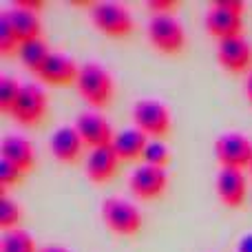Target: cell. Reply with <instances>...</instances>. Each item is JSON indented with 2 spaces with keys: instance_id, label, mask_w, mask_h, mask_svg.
<instances>
[{
  "instance_id": "6da1fadb",
  "label": "cell",
  "mask_w": 252,
  "mask_h": 252,
  "mask_svg": "<svg viewBox=\"0 0 252 252\" xmlns=\"http://www.w3.org/2000/svg\"><path fill=\"white\" fill-rule=\"evenodd\" d=\"M75 89H78V93L82 95V100L87 104L102 109V106L111 104V100H113L115 82L111 71L104 64H100V62H84V64H80Z\"/></svg>"
},
{
  "instance_id": "7a4b0ae2",
  "label": "cell",
  "mask_w": 252,
  "mask_h": 252,
  "mask_svg": "<svg viewBox=\"0 0 252 252\" xmlns=\"http://www.w3.org/2000/svg\"><path fill=\"white\" fill-rule=\"evenodd\" d=\"M244 11H246L244 0H215L204 18L206 31L213 38H217L219 42L239 38L241 31H244Z\"/></svg>"
},
{
  "instance_id": "3957f363",
  "label": "cell",
  "mask_w": 252,
  "mask_h": 252,
  "mask_svg": "<svg viewBox=\"0 0 252 252\" xmlns=\"http://www.w3.org/2000/svg\"><path fill=\"white\" fill-rule=\"evenodd\" d=\"M146 35L153 49L164 56H177L186 47V31L175 13H153Z\"/></svg>"
},
{
  "instance_id": "277c9868",
  "label": "cell",
  "mask_w": 252,
  "mask_h": 252,
  "mask_svg": "<svg viewBox=\"0 0 252 252\" xmlns=\"http://www.w3.org/2000/svg\"><path fill=\"white\" fill-rule=\"evenodd\" d=\"M133 124L148 139H164L170 133V126H173L170 109L161 100H155V97L137 100L133 104Z\"/></svg>"
},
{
  "instance_id": "5b68a950",
  "label": "cell",
  "mask_w": 252,
  "mask_h": 252,
  "mask_svg": "<svg viewBox=\"0 0 252 252\" xmlns=\"http://www.w3.org/2000/svg\"><path fill=\"white\" fill-rule=\"evenodd\" d=\"M91 22L97 31L111 38H126L135 29L130 9L124 7L122 2H111V0L91 4Z\"/></svg>"
},
{
  "instance_id": "8992f818",
  "label": "cell",
  "mask_w": 252,
  "mask_h": 252,
  "mask_svg": "<svg viewBox=\"0 0 252 252\" xmlns=\"http://www.w3.org/2000/svg\"><path fill=\"white\" fill-rule=\"evenodd\" d=\"M102 221L111 232L120 237H133L142 230V213L128 199L122 197H109L102 201Z\"/></svg>"
},
{
  "instance_id": "52a82bcc",
  "label": "cell",
  "mask_w": 252,
  "mask_h": 252,
  "mask_svg": "<svg viewBox=\"0 0 252 252\" xmlns=\"http://www.w3.org/2000/svg\"><path fill=\"white\" fill-rule=\"evenodd\" d=\"M215 157L221 168H250L252 164V139L239 130H228L215 139Z\"/></svg>"
},
{
  "instance_id": "ba28073f",
  "label": "cell",
  "mask_w": 252,
  "mask_h": 252,
  "mask_svg": "<svg viewBox=\"0 0 252 252\" xmlns=\"http://www.w3.org/2000/svg\"><path fill=\"white\" fill-rule=\"evenodd\" d=\"M49 109V95L40 84H22L20 97H18L16 106L11 111V118L16 124L25 126V128H33L44 120Z\"/></svg>"
},
{
  "instance_id": "9c48e42d",
  "label": "cell",
  "mask_w": 252,
  "mask_h": 252,
  "mask_svg": "<svg viewBox=\"0 0 252 252\" xmlns=\"http://www.w3.org/2000/svg\"><path fill=\"white\" fill-rule=\"evenodd\" d=\"M128 188L137 199H157L166 192L168 188V173L166 168H157V166L139 164L137 168L130 173L128 177Z\"/></svg>"
},
{
  "instance_id": "30bf717a",
  "label": "cell",
  "mask_w": 252,
  "mask_h": 252,
  "mask_svg": "<svg viewBox=\"0 0 252 252\" xmlns=\"http://www.w3.org/2000/svg\"><path fill=\"white\" fill-rule=\"evenodd\" d=\"M75 128H78L80 137H82L84 146L93 148H104V146H113L115 139V130L111 122L97 111H82L75 120Z\"/></svg>"
},
{
  "instance_id": "8fae6325",
  "label": "cell",
  "mask_w": 252,
  "mask_h": 252,
  "mask_svg": "<svg viewBox=\"0 0 252 252\" xmlns=\"http://www.w3.org/2000/svg\"><path fill=\"white\" fill-rule=\"evenodd\" d=\"M217 60L228 73H250L252 71V44L244 35L221 40L217 44Z\"/></svg>"
},
{
  "instance_id": "7c38bea8",
  "label": "cell",
  "mask_w": 252,
  "mask_h": 252,
  "mask_svg": "<svg viewBox=\"0 0 252 252\" xmlns=\"http://www.w3.org/2000/svg\"><path fill=\"white\" fill-rule=\"evenodd\" d=\"M215 190L223 206L228 208H239L248 195V182H246L244 170L239 168H219L215 179Z\"/></svg>"
},
{
  "instance_id": "4fadbf2b",
  "label": "cell",
  "mask_w": 252,
  "mask_h": 252,
  "mask_svg": "<svg viewBox=\"0 0 252 252\" xmlns=\"http://www.w3.org/2000/svg\"><path fill=\"white\" fill-rule=\"evenodd\" d=\"M78 73H80V64L73 58L64 56L60 51H53L49 56V60L44 62V66L40 69L38 78L40 82L49 84V87H66V84L78 82Z\"/></svg>"
},
{
  "instance_id": "5bb4252c",
  "label": "cell",
  "mask_w": 252,
  "mask_h": 252,
  "mask_svg": "<svg viewBox=\"0 0 252 252\" xmlns=\"http://www.w3.org/2000/svg\"><path fill=\"white\" fill-rule=\"evenodd\" d=\"M49 151L60 164H75L82 157L84 142L75 126H60L49 137Z\"/></svg>"
},
{
  "instance_id": "9a60e30c",
  "label": "cell",
  "mask_w": 252,
  "mask_h": 252,
  "mask_svg": "<svg viewBox=\"0 0 252 252\" xmlns=\"http://www.w3.org/2000/svg\"><path fill=\"white\" fill-rule=\"evenodd\" d=\"M122 159L118 157L113 146H104V148H93L87 155V164H84V170H87V177L91 179L93 184H106L115 177Z\"/></svg>"
},
{
  "instance_id": "2e32d148",
  "label": "cell",
  "mask_w": 252,
  "mask_h": 252,
  "mask_svg": "<svg viewBox=\"0 0 252 252\" xmlns=\"http://www.w3.org/2000/svg\"><path fill=\"white\" fill-rule=\"evenodd\" d=\"M0 159L9 161L22 173H29L35 166V151L29 139L22 135H4L0 142Z\"/></svg>"
},
{
  "instance_id": "e0dca14e",
  "label": "cell",
  "mask_w": 252,
  "mask_h": 252,
  "mask_svg": "<svg viewBox=\"0 0 252 252\" xmlns=\"http://www.w3.org/2000/svg\"><path fill=\"white\" fill-rule=\"evenodd\" d=\"M9 18V25H11L16 38L22 42H29V40H38L42 38V22H40L38 11H31V9L18 7L11 4L9 9H2Z\"/></svg>"
},
{
  "instance_id": "ac0fdd59",
  "label": "cell",
  "mask_w": 252,
  "mask_h": 252,
  "mask_svg": "<svg viewBox=\"0 0 252 252\" xmlns=\"http://www.w3.org/2000/svg\"><path fill=\"white\" fill-rule=\"evenodd\" d=\"M148 142H151V139L139 128L133 126V128H122L115 133L113 148L122 161H135V159H142L144 157V151H146Z\"/></svg>"
},
{
  "instance_id": "d6986e66",
  "label": "cell",
  "mask_w": 252,
  "mask_h": 252,
  "mask_svg": "<svg viewBox=\"0 0 252 252\" xmlns=\"http://www.w3.org/2000/svg\"><path fill=\"white\" fill-rule=\"evenodd\" d=\"M51 53L53 51L49 49V44L44 42L42 38L29 40V42H22L20 49H18V58H20V62L31 71V73H35V75L40 73V69L44 66V62L49 60V56H51Z\"/></svg>"
},
{
  "instance_id": "ffe728a7",
  "label": "cell",
  "mask_w": 252,
  "mask_h": 252,
  "mask_svg": "<svg viewBox=\"0 0 252 252\" xmlns=\"http://www.w3.org/2000/svg\"><path fill=\"white\" fill-rule=\"evenodd\" d=\"M35 239L27 230L13 228V230L2 232L0 237V252H38Z\"/></svg>"
},
{
  "instance_id": "44dd1931",
  "label": "cell",
  "mask_w": 252,
  "mask_h": 252,
  "mask_svg": "<svg viewBox=\"0 0 252 252\" xmlns=\"http://www.w3.org/2000/svg\"><path fill=\"white\" fill-rule=\"evenodd\" d=\"M22 84L13 80L11 75H0V111L11 115L13 106H16L18 97H20Z\"/></svg>"
},
{
  "instance_id": "7402d4cb",
  "label": "cell",
  "mask_w": 252,
  "mask_h": 252,
  "mask_svg": "<svg viewBox=\"0 0 252 252\" xmlns=\"http://www.w3.org/2000/svg\"><path fill=\"white\" fill-rule=\"evenodd\" d=\"M20 217H22L20 204L13 201L9 195H0V228H2V232L18 228Z\"/></svg>"
},
{
  "instance_id": "603a6c76",
  "label": "cell",
  "mask_w": 252,
  "mask_h": 252,
  "mask_svg": "<svg viewBox=\"0 0 252 252\" xmlns=\"http://www.w3.org/2000/svg\"><path fill=\"white\" fill-rule=\"evenodd\" d=\"M170 161V151L161 139H151L144 151V157H142V164H148V166H157V168H166Z\"/></svg>"
},
{
  "instance_id": "cb8c5ba5",
  "label": "cell",
  "mask_w": 252,
  "mask_h": 252,
  "mask_svg": "<svg viewBox=\"0 0 252 252\" xmlns=\"http://www.w3.org/2000/svg\"><path fill=\"white\" fill-rule=\"evenodd\" d=\"M18 49H20V40L13 33L7 13L0 11V53L2 56H13V53H18Z\"/></svg>"
},
{
  "instance_id": "d4e9b609",
  "label": "cell",
  "mask_w": 252,
  "mask_h": 252,
  "mask_svg": "<svg viewBox=\"0 0 252 252\" xmlns=\"http://www.w3.org/2000/svg\"><path fill=\"white\" fill-rule=\"evenodd\" d=\"M22 175H25V173H22V170H18L16 166H11L9 161L0 159V195H7V188L9 186L20 184Z\"/></svg>"
},
{
  "instance_id": "484cf974",
  "label": "cell",
  "mask_w": 252,
  "mask_h": 252,
  "mask_svg": "<svg viewBox=\"0 0 252 252\" xmlns=\"http://www.w3.org/2000/svg\"><path fill=\"white\" fill-rule=\"evenodd\" d=\"M146 7L153 13H173L177 9V2L175 0H148Z\"/></svg>"
},
{
  "instance_id": "4316f807",
  "label": "cell",
  "mask_w": 252,
  "mask_h": 252,
  "mask_svg": "<svg viewBox=\"0 0 252 252\" xmlns=\"http://www.w3.org/2000/svg\"><path fill=\"white\" fill-rule=\"evenodd\" d=\"M237 252H252V232L250 235H244L237 244Z\"/></svg>"
},
{
  "instance_id": "83f0119b",
  "label": "cell",
  "mask_w": 252,
  "mask_h": 252,
  "mask_svg": "<svg viewBox=\"0 0 252 252\" xmlns=\"http://www.w3.org/2000/svg\"><path fill=\"white\" fill-rule=\"evenodd\" d=\"M13 4H18V7H25V9H31V11H38V9H42V2H40V0H16Z\"/></svg>"
},
{
  "instance_id": "f1b7e54d",
  "label": "cell",
  "mask_w": 252,
  "mask_h": 252,
  "mask_svg": "<svg viewBox=\"0 0 252 252\" xmlns=\"http://www.w3.org/2000/svg\"><path fill=\"white\" fill-rule=\"evenodd\" d=\"M38 252H71L69 248H64V246H58V244H49V246H42Z\"/></svg>"
},
{
  "instance_id": "f546056e",
  "label": "cell",
  "mask_w": 252,
  "mask_h": 252,
  "mask_svg": "<svg viewBox=\"0 0 252 252\" xmlns=\"http://www.w3.org/2000/svg\"><path fill=\"white\" fill-rule=\"evenodd\" d=\"M246 97H248V102L252 104V71L248 73V78H246Z\"/></svg>"
},
{
  "instance_id": "4dcf8cb0",
  "label": "cell",
  "mask_w": 252,
  "mask_h": 252,
  "mask_svg": "<svg viewBox=\"0 0 252 252\" xmlns=\"http://www.w3.org/2000/svg\"><path fill=\"white\" fill-rule=\"evenodd\" d=\"M248 170H250V177H252V164H250V168H248Z\"/></svg>"
}]
</instances>
